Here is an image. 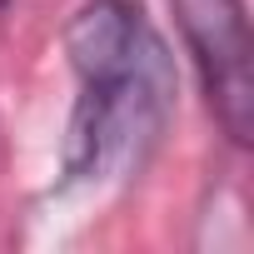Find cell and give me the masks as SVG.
<instances>
[{
    "label": "cell",
    "instance_id": "obj_3",
    "mask_svg": "<svg viewBox=\"0 0 254 254\" xmlns=\"http://www.w3.org/2000/svg\"><path fill=\"white\" fill-rule=\"evenodd\" d=\"M0 5H10V0H0Z\"/></svg>",
    "mask_w": 254,
    "mask_h": 254
},
{
    "label": "cell",
    "instance_id": "obj_1",
    "mask_svg": "<svg viewBox=\"0 0 254 254\" xmlns=\"http://www.w3.org/2000/svg\"><path fill=\"white\" fill-rule=\"evenodd\" d=\"M65 55L80 75V100L65 130V170L95 180L140 155L175 105V65L135 0H90L65 25Z\"/></svg>",
    "mask_w": 254,
    "mask_h": 254
},
{
    "label": "cell",
    "instance_id": "obj_2",
    "mask_svg": "<svg viewBox=\"0 0 254 254\" xmlns=\"http://www.w3.org/2000/svg\"><path fill=\"white\" fill-rule=\"evenodd\" d=\"M180 35L194 55L199 85L209 95L214 120L234 145L254 135V70H249V20L244 0H170Z\"/></svg>",
    "mask_w": 254,
    "mask_h": 254
}]
</instances>
